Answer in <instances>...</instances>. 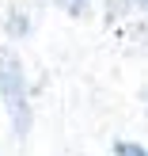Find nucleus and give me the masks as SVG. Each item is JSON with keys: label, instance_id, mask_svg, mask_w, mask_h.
I'll list each match as a JSON object with an SVG mask.
<instances>
[{"label": "nucleus", "instance_id": "obj_1", "mask_svg": "<svg viewBox=\"0 0 148 156\" xmlns=\"http://www.w3.org/2000/svg\"><path fill=\"white\" fill-rule=\"evenodd\" d=\"M0 99H4L8 114H12L15 133L30 129V107H27V73L23 61L12 46H0Z\"/></svg>", "mask_w": 148, "mask_h": 156}, {"label": "nucleus", "instance_id": "obj_2", "mask_svg": "<svg viewBox=\"0 0 148 156\" xmlns=\"http://www.w3.org/2000/svg\"><path fill=\"white\" fill-rule=\"evenodd\" d=\"M110 152H114V156H148V149H144V145H137V141H114Z\"/></svg>", "mask_w": 148, "mask_h": 156}, {"label": "nucleus", "instance_id": "obj_3", "mask_svg": "<svg viewBox=\"0 0 148 156\" xmlns=\"http://www.w3.org/2000/svg\"><path fill=\"white\" fill-rule=\"evenodd\" d=\"M53 4L65 8L68 15H84V12H88V0H53Z\"/></svg>", "mask_w": 148, "mask_h": 156}, {"label": "nucleus", "instance_id": "obj_4", "mask_svg": "<svg viewBox=\"0 0 148 156\" xmlns=\"http://www.w3.org/2000/svg\"><path fill=\"white\" fill-rule=\"evenodd\" d=\"M27 27H30V23L23 19L19 12H15V15H12V23H8V30H12V34H27Z\"/></svg>", "mask_w": 148, "mask_h": 156}, {"label": "nucleus", "instance_id": "obj_5", "mask_svg": "<svg viewBox=\"0 0 148 156\" xmlns=\"http://www.w3.org/2000/svg\"><path fill=\"white\" fill-rule=\"evenodd\" d=\"M126 4H129V0H106V8H110V15H122V12H126Z\"/></svg>", "mask_w": 148, "mask_h": 156}, {"label": "nucleus", "instance_id": "obj_6", "mask_svg": "<svg viewBox=\"0 0 148 156\" xmlns=\"http://www.w3.org/2000/svg\"><path fill=\"white\" fill-rule=\"evenodd\" d=\"M137 4H141V8H144V12H148V0H137Z\"/></svg>", "mask_w": 148, "mask_h": 156}]
</instances>
